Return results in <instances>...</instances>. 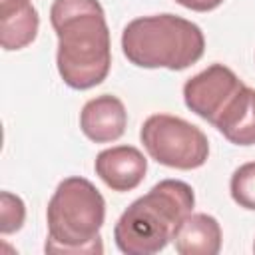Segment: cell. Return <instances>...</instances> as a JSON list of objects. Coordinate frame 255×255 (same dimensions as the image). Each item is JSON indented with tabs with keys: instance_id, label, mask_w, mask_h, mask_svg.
I'll list each match as a JSON object with an SVG mask.
<instances>
[{
	"instance_id": "6da1fadb",
	"label": "cell",
	"mask_w": 255,
	"mask_h": 255,
	"mask_svg": "<svg viewBox=\"0 0 255 255\" xmlns=\"http://www.w3.org/2000/svg\"><path fill=\"white\" fill-rule=\"evenodd\" d=\"M50 22L58 36L56 66L72 90L100 86L112 68V40L98 0H54Z\"/></svg>"
},
{
	"instance_id": "7a4b0ae2",
	"label": "cell",
	"mask_w": 255,
	"mask_h": 255,
	"mask_svg": "<svg viewBox=\"0 0 255 255\" xmlns=\"http://www.w3.org/2000/svg\"><path fill=\"white\" fill-rule=\"evenodd\" d=\"M193 187L181 179H163L137 197L120 215L114 239L126 255H153L171 239L179 223L193 211Z\"/></svg>"
},
{
	"instance_id": "3957f363",
	"label": "cell",
	"mask_w": 255,
	"mask_h": 255,
	"mask_svg": "<svg viewBox=\"0 0 255 255\" xmlns=\"http://www.w3.org/2000/svg\"><path fill=\"white\" fill-rule=\"evenodd\" d=\"M106 219V199L86 177H66L48 201V253H102L100 229Z\"/></svg>"
},
{
	"instance_id": "277c9868",
	"label": "cell",
	"mask_w": 255,
	"mask_h": 255,
	"mask_svg": "<svg viewBox=\"0 0 255 255\" xmlns=\"http://www.w3.org/2000/svg\"><path fill=\"white\" fill-rule=\"evenodd\" d=\"M122 52L129 64L147 70H185L201 60L205 38L197 24L175 14L133 18L122 32Z\"/></svg>"
},
{
	"instance_id": "5b68a950",
	"label": "cell",
	"mask_w": 255,
	"mask_h": 255,
	"mask_svg": "<svg viewBox=\"0 0 255 255\" xmlns=\"http://www.w3.org/2000/svg\"><path fill=\"white\" fill-rule=\"evenodd\" d=\"M139 139L153 161L171 169H197L209 157L207 135L191 122L171 114L149 116L141 124Z\"/></svg>"
},
{
	"instance_id": "8992f818",
	"label": "cell",
	"mask_w": 255,
	"mask_h": 255,
	"mask_svg": "<svg viewBox=\"0 0 255 255\" xmlns=\"http://www.w3.org/2000/svg\"><path fill=\"white\" fill-rule=\"evenodd\" d=\"M243 86L245 84L231 68L211 64L183 84V102L195 116L213 124Z\"/></svg>"
},
{
	"instance_id": "52a82bcc",
	"label": "cell",
	"mask_w": 255,
	"mask_h": 255,
	"mask_svg": "<svg viewBox=\"0 0 255 255\" xmlns=\"http://www.w3.org/2000/svg\"><path fill=\"white\" fill-rule=\"evenodd\" d=\"M94 169L112 191L124 193L135 189L143 181L147 159L133 145H114L96 155Z\"/></svg>"
},
{
	"instance_id": "ba28073f",
	"label": "cell",
	"mask_w": 255,
	"mask_h": 255,
	"mask_svg": "<svg viewBox=\"0 0 255 255\" xmlns=\"http://www.w3.org/2000/svg\"><path fill=\"white\" fill-rule=\"evenodd\" d=\"M128 128V112L120 98L102 94L88 100L80 112V129L94 143L120 139Z\"/></svg>"
},
{
	"instance_id": "9c48e42d",
	"label": "cell",
	"mask_w": 255,
	"mask_h": 255,
	"mask_svg": "<svg viewBox=\"0 0 255 255\" xmlns=\"http://www.w3.org/2000/svg\"><path fill=\"white\" fill-rule=\"evenodd\" d=\"M171 241L179 255H217L221 251L223 233L213 215L191 211L179 223Z\"/></svg>"
},
{
	"instance_id": "30bf717a",
	"label": "cell",
	"mask_w": 255,
	"mask_h": 255,
	"mask_svg": "<svg viewBox=\"0 0 255 255\" xmlns=\"http://www.w3.org/2000/svg\"><path fill=\"white\" fill-rule=\"evenodd\" d=\"M211 126L235 145H255V88L243 86Z\"/></svg>"
},
{
	"instance_id": "8fae6325",
	"label": "cell",
	"mask_w": 255,
	"mask_h": 255,
	"mask_svg": "<svg viewBox=\"0 0 255 255\" xmlns=\"http://www.w3.org/2000/svg\"><path fill=\"white\" fill-rule=\"evenodd\" d=\"M40 28V16L32 2L0 6V44L6 52L30 46Z\"/></svg>"
},
{
	"instance_id": "7c38bea8",
	"label": "cell",
	"mask_w": 255,
	"mask_h": 255,
	"mask_svg": "<svg viewBox=\"0 0 255 255\" xmlns=\"http://www.w3.org/2000/svg\"><path fill=\"white\" fill-rule=\"evenodd\" d=\"M229 193L239 207L255 211V161H247L233 171Z\"/></svg>"
},
{
	"instance_id": "4fadbf2b",
	"label": "cell",
	"mask_w": 255,
	"mask_h": 255,
	"mask_svg": "<svg viewBox=\"0 0 255 255\" xmlns=\"http://www.w3.org/2000/svg\"><path fill=\"white\" fill-rule=\"evenodd\" d=\"M24 219H26L24 201L10 191H2L0 193V233L2 235L16 233L18 229H22Z\"/></svg>"
},
{
	"instance_id": "5bb4252c",
	"label": "cell",
	"mask_w": 255,
	"mask_h": 255,
	"mask_svg": "<svg viewBox=\"0 0 255 255\" xmlns=\"http://www.w3.org/2000/svg\"><path fill=\"white\" fill-rule=\"evenodd\" d=\"M175 2L193 12H211L223 4V0H175Z\"/></svg>"
},
{
	"instance_id": "9a60e30c",
	"label": "cell",
	"mask_w": 255,
	"mask_h": 255,
	"mask_svg": "<svg viewBox=\"0 0 255 255\" xmlns=\"http://www.w3.org/2000/svg\"><path fill=\"white\" fill-rule=\"evenodd\" d=\"M18 2H30V0H0V6H8V4H18Z\"/></svg>"
},
{
	"instance_id": "2e32d148",
	"label": "cell",
	"mask_w": 255,
	"mask_h": 255,
	"mask_svg": "<svg viewBox=\"0 0 255 255\" xmlns=\"http://www.w3.org/2000/svg\"><path fill=\"white\" fill-rule=\"evenodd\" d=\"M253 251H255V243H253Z\"/></svg>"
}]
</instances>
